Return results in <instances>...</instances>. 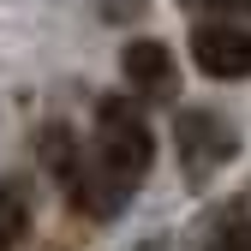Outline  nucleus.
<instances>
[{"mask_svg":"<svg viewBox=\"0 0 251 251\" xmlns=\"http://www.w3.org/2000/svg\"><path fill=\"white\" fill-rule=\"evenodd\" d=\"M185 6H215V12H251V0H185Z\"/></svg>","mask_w":251,"mask_h":251,"instance_id":"obj_8","label":"nucleus"},{"mask_svg":"<svg viewBox=\"0 0 251 251\" xmlns=\"http://www.w3.org/2000/svg\"><path fill=\"white\" fill-rule=\"evenodd\" d=\"M174 150H179L185 179H192V185H209L239 155V132H233V120H222L215 108H185L174 120Z\"/></svg>","mask_w":251,"mask_h":251,"instance_id":"obj_3","label":"nucleus"},{"mask_svg":"<svg viewBox=\"0 0 251 251\" xmlns=\"http://www.w3.org/2000/svg\"><path fill=\"white\" fill-rule=\"evenodd\" d=\"M120 72H126V84L138 96H155V102H174V90H179V60L155 36H132L120 48Z\"/></svg>","mask_w":251,"mask_h":251,"instance_id":"obj_4","label":"nucleus"},{"mask_svg":"<svg viewBox=\"0 0 251 251\" xmlns=\"http://www.w3.org/2000/svg\"><path fill=\"white\" fill-rule=\"evenodd\" d=\"M30 239V192L24 179H0V251H18Z\"/></svg>","mask_w":251,"mask_h":251,"instance_id":"obj_6","label":"nucleus"},{"mask_svg":"<svg viewBox=\"0 0 251 251\" xmlns=\"http://www.w3.org/2000/svg\"><path fill=\"white\" fill-rule=\"evenodd\" d=\"M96 155L126 192H138L144 174L155 168V132L126 96H102L96 102Z\"/></svg>","mask_w":251,"mask_h":251,"instance_id":"obj_2","label":"nucleus"},{"mask_svg":"<svg viewBox=\"0 0 251 251\" xmlns=\"http://www.w3.org/2000/svg\"><path fill=\"white\" fill-rule=\"evenodd\" d=\"M203 251H251V203H227L203 227Z\"/></svg>","mask_w":251,"mask_h":251,"instance_id":"obj_7","label":"nucleus"},{"mask_svg":"<svg viewBox=\"0 0 251 251\" xmlns=\"http://www.w3.org/2000/svg\"><path fill=\"white\" fill-rule=\"evenodd\" d=\"M192 60L203 78H251V30L239 24H198L192 30Z\"/></svg>","mask_w":251,"mask_h":251,"instance_id":"obj_5","label":"nucleus"},{"mask_svg":"<svg viewBox=\"0 0 251 251\" xmlns=\"http://www.w3.org/2000/svg\"><path fill=\"white\" fill-rule=\"evenodd\" d=\"M36 162H42V174L60 185V198H66L78 215H96V222H108V215H120L126 209V185L102 168V155H96V144H78L66 126H42V138H36Z\"/></svg>","mask_w":251,"mask_h":251,"instance_id":"obj_1","label":"nucleus"}]
</instances>
